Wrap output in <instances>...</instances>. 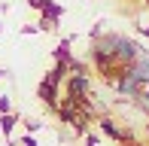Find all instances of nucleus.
<instances>
[{"label":"nucleus","instance_id":"7ed1b4c3","mask_svg":"<svg viewBox=\"0 0 149 146\" xmlns=\"http://www.w3.org/2000/svg\"><path fill=\"white\" fill-rule=\"evenodd\" d=\"M55 95H58V85H52L49 79H43V82H40V97H43L49 107H55Z\"/></svg>","mask_w":149,"mask_h":146},{"label":"nucleus","instance_id":"f03ea898","mask_svg":"<svg viewBox=\"0 0 149 146\" xmlns=\"http://www.w3.org/2000/svg\"><path fill=\"white\" fill-rule=\"evenodd\" d=\"M85 91H88V76H85V73H73V76H70V95L73 97H82Z\"/></svg>","mask_w":149,"mask_h":146},{"label":"nucleus","instance_id":"20e7f679","mask_svg":"<svg viewBox=\"0 0 149 146\" xmlns=\"http://www.w3.org/2000/svg\"><path fill=\"white\" fill-rule=\"evenodd\" d=\"M55 58H58V61H67V64L73 61V58H70V40H64V43L55 49Z\"/></svg>","mask_w":149,"mask_h":146},{"label":"nucleus","instance_id":"0eeeda50","mask_svg":"<svg viewBox=\"0 0 149 146\" xmlns=\"http://www.w3.org/2000/svg\"><path fill=\"white\" fill-rule=\"evenodd\" d=\"M0 113H9V97H0Z\"/></svg>","mask_w":149,"mask_h":146},{"label":"nucleus","instance_id":"9d476101","mask_svg":"<svg viewBox=\"0 0 149 146\" xmlns=\"http://www.w3.org/2000/svg\"><path fill=\"white\" fill-rule=\"evenodd\" d=\"M143 34H146V37H149V28H143Z\"/></svg>","mask_w":149,"mask_h":146},{"label":"nucleus","instance_id":"423d86ee","mask_svg":"<svg viewBox=\"0 0 149 146\" xmlns=\"http://www.w3.org/2000/svg\"><path fill=\"white\" fill-rule=\"evenodd\" d=\"M0 128H3V134H9V131L15 128V116H9V113H3V119H0Z\"/></svg>","mask_w":149,"mask_h":146},{"label":"nucleus","instance_id":"f257e3e1","mask_svg":"<svg viewBox=\"0 0 149 146\" xmlns=\"http://www.w3.org/2000/svg\"><path fill=\"white\" fill-rule=\"evenodd\" d=\"M40 12H43V28H52V24H55L58 18H61V12H64V9H61L55 0H46Z\"/></svg>","mask_w":149,"mask_h":146},{"label":"nucleus","instance_id":"39448f33","mask_svg":"<svg viewBox=\"0 0 149 146\" xmlns=\"http://www.w3.org/2000/svg\"><path fill=\"white\" fill-rule=\"evenodd\" d=\"M100 128H104V134H107V137H113V140H122V131L110 122V119H104V122H100Z\"/></svg>","mask_w":149,"mask_h":146},{"label":"nucleus","instance_id":"1a4fd4ad","mask_svg":"<svg viewBox=\"0 0 149 146\" xmlns=\"http://www.w3.org/2000/svg\"><path fill=\"white\" fill-rule=\"evenodd\" d=\"M22 146H37V140H33V137H24V140H22Z\"/></svg>","mask_w":149,"mask_h":146},{"label":"nucleus","instance_id":"6e6552de","mask_svg":"<svg viewBox=\"0 0 149 146\" xmlns=\"http://www.w3.org/2000/svg\"><path fill=\"white\" fill-rule=\"evenodd\" d=\"M28 3L33 6V9H43V3H46V0H28Z\"/></svg>","mask_w":149,"mask_h":146}]
</instances>
